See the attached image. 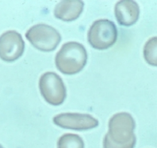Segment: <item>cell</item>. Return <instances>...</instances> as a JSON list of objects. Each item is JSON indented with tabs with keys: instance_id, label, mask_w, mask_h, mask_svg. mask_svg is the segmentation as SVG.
<instances>
[{
	"instance_id": "cell-9",
	"label": "cell",
	"mask_w": 157,
	"mask_h": 148,
	"mask_svg": "<svg viewBox=\"0 0 157 148\" xmlns=\"http://www.w3.org/2000/svg\"><path fill=\"white\" fill-rule=\"evenodd\" d=\"M84 3L82 1H62L55 7V17L64 22H72L79 17Z\"/></svg>"
},
{
	"instance_id": "cell-5",
	"label": "cell",
	"mask_w": 157,
	"mask_h": 148,
	"mask_svg": "<svg viewBox=\"0 0 157 148\" xmlns=\"http://www.w3.org/2000/svg\"><path fill=\"white\" fill-rule=\"evenodd\" d=\"M41 95L47 102L52 105H61L66 98V88L59 75L54 72H47L39 81Z\"/></svg>"
},
{
	"instance_id": "cell-4",
	"label": "cell",
	"mask_w": 157,
	"mask_h": 148,
	"mask_svg": "<svg viewBox=\"0 0 157 148\" xmlns=\"http://www.w3.org/2000/svg\"><path fill=\"white\" fill-rule=\"evenodd\" d=\"M25 37L34 47L44 52L54 50L62 39L55 28L46 24L33 25L25 34Z\"/></svg>"
},
{
	"instance_id": "cell-12",
	"label": "cell",
	"mask_w": 157,
	"mask_h": 148,
	"mask_svg": "<svg viewBox=\"0 0 157 148\" xmlns=\"http://www.w3.org/2000/svg\"><path fill=\"white\" fill-rule=\"evenodd\" d=\"M0 148H4V147L1 144H0Z\"/></svg>"
},
{
	"instance_id": "cell-6",
	"label": "cell",
	"mask_w": 157,
	"mask_h": 148,
	"mask_svg": "<svg viewBox=\"0 0 157 148\" xmlns=\"http://www.w3.org/2000/svg\"><path fill=\"white\" fill-rule=\"evenodd\" d=\"M25 50V42L20 34L8 30L0 36V58L13 62L20 58Z\"/></svg>"
},
{
	"instance_id": "cell-3",
	"label": "cell",
	"mask_w": 157,
	"mask_h": 148,
	"mask_svg": "<svg viewBox=\"0 0 157 148\" xmlns=\"http://www.w3.org/2000/svg\"><path fill=\"white\" fill-rule=\"evenodd\" d=\"M117 38L115 23L107 19L95 21L88 31L87 40L90 45L98 50H105L113 46Z\"/></svg>"
},
{
	"instance_id": "cell-2",
	"label": "cell",
	"mask_w": 157,
	"mask_h": 148,
	"mask_svg": "<svg viewBox=\"0 0 157 148\" xmlns=\"http://www.w3.org/2000/svg\"><path fill=\"white\" fill-rule=\"evenodd\" d=\"M87 54L83 45L76 42L64 44L56 56V65L63 74L72 75L81 71L87 63Z\"/></svg>"
},
{
	"instance_id": "cell-7",
	"label": "cell",
	"mask_w": 157,
	"mask_h": 148,
	"mask_svg": "<svg viewBox=\"0 0 157 148\" xmlns=\"http://www.w3.org/2000/svg\"><path fill=\"white\" fill-rule=\"evenodd\" d=\"M54 123L63 129L75 130H86L98 126V120L86 114L63 113L55 116Z\"/></svg>"
},
{
	"instance_id": "cell-11",
	"label": "cell",
	"mask_w": 157,
	"mask_h": 148,
	"mask_svg": "<svg viewBox=\"0 0 157 148\" xmlns=\"http://www.w3.org/2000/svg\"><path fill=\"white\" fill-rule=\"evenodd\" d=\"M145 61L152 66H157V37L150 38L143 48Z\"/></svg>"
},
{
	"instance_id": "cell-10",
	"label": "cell",
	"mask_w": 157,
	"mask_h": 148,
	"mask_svg": "<svg viewBox=\"0 0 157 148\" xmlns=\"http://www.w3.org/2000/svg\"><path fill=\"white\" fill-rule=\"evenodd\" d=\"M57 148H84V142L77 134H65L59 139Z\"/></svg>"
},
{
	"instance_id": "cell-1",
	"label": "cell",
	"mask_w": 157,
	"mask_h": 148,
	"mask_svg": "<svg viewBox=\"0 0 157 148\" xmlns=\"http://www.w3.org/2000/svg\"><path fill=\"white\" fill-rule=\"evenodd\" d=\"M136 123L126 112L114 115L109 121V130L103 140V148H134Z\"/></svg>"
},
{
	"instance_id": "cell-8",
	"label": "cell",
	"mask_w": 157,
	"mask_h": 148,
	"mask_svg": "<svg viewBox=\"0 0 157 148\" xmlns=\"http://www.w3.org/2000/svg\"><path fill=\"white\" fill-rule=\"evenodd\" d=\"M114 13L119 24L129 26L138 21L140 16V7L135 1L123 0L116 4Z\"/></svg>"
}]
</instances>
